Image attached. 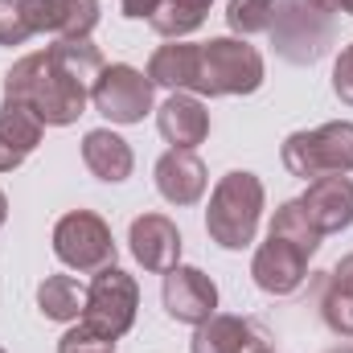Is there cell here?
<instances>
[{
  "label": "cell",
  "instance_id": "obj_1",
  "mask_svg": "<svg viewBox=\"0 0 353 353\" xmlns=\"http://www.w3.org/2000/svg\"><path fill=\"white\" fill-rule=\"evenodd\" d=\"M4 99L29 107L46 128H66L87 111L90 87L58 62L54 50H41V54L21 58L4 74Z\"/></svg>",
  "mask_w": 353,
  "mask_h": 353
},
{
  "label": "cell",
  "instance_id": "obj_2",
  "mask_svg": "<svg viewBox=\"0 0 353 353\" xmlns=\"http://www.w3.org/2000/svg\"><path fill=\"white\" fill-rule=\"evenodd\" d=\"M263 218V181L255 173H226L214 193H210V210H205V230L222 251H243L255 243Z\"/></svg>",
  "mask_w": 353,
  "mask_h": 353
},
{
  "label": "cell",
  "instance_id": "obj_3",
  "mask_svg": "<svg viewBox=\"0 0 353 353\" xmlns=\"http://www.w3.org/2000/svg\"><path fill=\"white\" fill-rule=\"evenodd\" d=\"M263 87V54L247 37H214L197 58V94H255Z\"/></svg>",
  "mask_w": 353,
  "mask_h": 353
},
{
  "label": "cell",
  "instance_id": "obj_4",
  "mask_svg": "<svg viewBox=\"0 0 353 353\" xmlns=\"http://www.w3.org/2000/svg\"><path fill=\"white\" fill-rule=\"evenodd\" d=\"M283 169L300 181L353 173V123L333 119L312 132H292L283 140Z\"/></svg>",
  "mask_w": 353,
  "mask_h": 353
},
{
  "label": "cell",
  "instance_id": "obj_5",
  "mask_svg": "<svg viewBox=\"0 0 353 353\" xmlns=\"http://www.w3.org/2000/svg\"><path fill=\"white\" fill-rule=\"evenodd\" d=\"M267 33H271V46L283 62L308 66L329 50L333 21H329V12H316L308 0H275V21Z\"/></svg>",
  "mask_w": 353,
  "mask_h": 353
},
{
  "label": "cell",
  "instance_id": "obj_6",
  "mask_svg": "<svg viewBox=\"0 0 353 353\" xmlns=\"http://www.w3.org/2000/svg\"><path fill=\"white\" fill-rule=\"evenodd\" d=\"M136 308H140V288L123 267H103L94 271L87 288V308H83V325H90L103 337H123L136 325Z\"/></svg>",
  "mask_w": 353,
  "mask_h": 353
},
{
  "label": "cell",
  "instance_id": "obj_7",
  "mask_svg": "<svg viewBox=\"0 0 353 353\" xmlns=\"http://www.w3.org/2000/svg\"><path fill=\"white\" fill-rule=\"evenodd\" d=\"M54 255L74 271H103L115 263V239L111 226L90 214V210H70L54 226Z\"/></svg>",
  "mask_w": 353,
  "mask_h": 353
},
{
  "label": "cell",
  "instance_id": "obj_8",
  "mask_svg": "<svg viewBox=\"0 0 353 353\" xmlns=\"http://www.w3.org/2000/svg\"><path fill=\"white\" fill-rule=\"evenodd\" d=\"M152 79L140 74L136 66H103L99 79L90 83V103L103 119L111 123H140L148 111H152Z\"/></svg>",
  "mask_w": 353,
  "mask_h": 353
},
{
  "label": "cell",
  "instance_id": "obj_9",
  "mask_svg": "<svg viewBox=\"0 0 353 353\" xmlns=\"http://www.w3.org/2000/svg\"><path fill=\"white\" fill-rule=\"evenodd\" d=\"M161 300H165V312L173 316L176 325H201L218 308V288H214V279L205 271L176 263L173 271H165Z\"/></svg>",
  "mask_w": 353,
  "mask_h": 353
},
{
  "label": "cell",
  "instance_id": "obj_10",
  "mask_svg": "<svg viewBox=\"0 0 353 353\" xmlns=\"http://www.w3.org/2000/svg\"><path fill=\"white\" fill-rule=\"evenodd\" d=\"M308 259L312 255H304L288 239L267 234V243L255 251V263H251L255 288L267 292V296H292V292H300L304 279H308Z\"/></svg>",
  "mask_w": 353,
  "mask_h": 353
},
{
  "label": "cell",
  "instance_id": "obj_11",
  "mask_svg": "<svg viewBox=\"0 0 353 353\" xmlns=\"http://www.w3.org/2000/svg\"><path fill=\"white\" fill-rule=\"evenodd\" d=\"M21 8L33 33H54L58 41L90 37L99 25V0H21Z\"/></svg>",
  "mask_w": 353,
  "mask_h": 353
},
{
  "label": "cell",
  "instance_id": "obj_12",
  "mask_svg": "<svg viewBox=\"0 0 353 353\" xmlns=\"http://www.w3.org/2000/svg\"><path fill=\"white\" fill-rule=\"evenodd\" d=\"M128 243H132L136 263L144 271H152V275L173 271L176 259H181V230L165 214H140L128 230Z\"/></svg>",
  "mask_w": 353,
  "mask_h": 353
},
{
  "label": "cell",
  "instance_id": "obj_13",
  "mask_svg": "<svg viewBox=\"0 0 353 353\" xmlns=\"http://www.w3.org/2000/svg\"><path fill=\"white\" fill-rule=\"evenodd\" d=\"M304 214L321 234H341L353 226V181L350 176H316L300 197Z\"/></svg>",
  "mask_w": 353,
  "mask_h": 353
},
{
  "label": "cell",
  "instance_id": "obj_14",
  "mask_svg": "<svg viewBox=\"0 0 353 353\" xmlns=\"http://www.w3.org/2000/svg\"><path fill=\"white\" fill-rule=\"evenodd\" d=\"M205 185H210V176L193 148H169L157 161V189L169 205H197Z\"/></svg>",
  "mask_w": 353,
  "mask_h": 353
},
{
  "label": "cell",
  "instance_id": "obj_15",
  "mask_svg": "<svg viewBox=\"0 0 353 353\" xmlns=\"http://www.w3.org/2000/svg\"><path fill=\"white\" fill-rule=\"evenodd\" d=\"M157 128L173 148H197L210 136V111L201 107V99H193L185 90H173L157 111Z\"/></svg>",
  "mask_w": 353,
  "mask_h": 353
},
{
  "label": "cell",
  "instance_id": "obj_16",
  "mask_svg": "<svg viewBox=\"0 0 353 353\" xmlns=\"http://www.w3.org/2000/svg\"><path fill=\"white\" fill-rule=\"evenodd\" d=\"M41 128L46 123L29 107L4 99V107H0V173H12L33 157V148L41 144Z\"/></svg>",
  "mask_w": 353,
  "mask_h": 353
},
{
  "label": "cell",
  "instance_id": "obj_17",
  "mask_svg": "<svg viewBox=\"0 0 353 353\" xmlns=\"http://www.w3.org/2000/svg\"><path fill=\"white\" fill-rule=\"evenodd\" d=\"M83 165H87L99 181L119 185V181H128V176H132L136 157H132V148H128V140H123V136H115L111 128H94V132L83 136Z\"/></svg>",
  "mask_w": 353,
  "mask_h": 353
},
{
  "label": "cell",
  "instance_id": "obj_18",
  "mask_svg": "<svg viewBox=\"0 0 353 353\" xmlns=\"http://www.w3.org/2000/svg\"><path fill=\"white\" fill-rule=\"evenodd\" d=\"M267 337L243 316H210L193 333V353H251L259 350Z\"/></svg>",
  "mask_w": 353,
  "mask_h": 353
},
{
  "label": "cell",
  "instance_id": "obj_19",
  "mask_svg": "<svg viewBox=\"0 0 353 353\" xmlns=\"http://www.w3.org/2000/svg\"><path fill=\"white\" fill-rule=\"evenodd\" d=\"M197 58H201V46H193V41H169V46H161L152 54V62H148L152 87L197 90Z\"/></svg>",
  "mask_w": 353,
  "mask_h": 353
},
{
  "label": "cell",
  "instance_id": "obj_20",
  "mask_svg": "<svg viewBox=\"0 0 353 353\" xmlns=\"http://www.w3.org/2000/svg\"><path fill=\"white\" fill-rule=\"evenodd\" d=\"M321 316L337 337H353V255L329 271L321 292Z\"/></svg>",
  "mask_w": 353,
  "mask_h": 353
},
{
  "label": "cell",
  "instance_id": "obj_21",
  "mask_svg": "<svg viewBox=\"0 0 353 353\" xmlns=\"http://www.w3.org/2000/svg\"><path fill=\"white\" fill-rule=\"evenodd\" d=\"M37 308L50 321H83L87 308V288L74 275H46L37 283Z\"/></svg>",
  "mask_w": 353,
  "mask_h": 353
},
{
  "label": "cell",
  "instance_id": "obj_22",
  "mask_svg": "<svg viewBox=\"0 0 353 353\" xmlns=\"http://www.w3.org/2000/svg\"><path fill=\"white\" fill-rule=\"evenodd\" d=\"M210 4H214V0H165V4H161V12H157L148 25H152L161 37H169V41H181L185 33L201 29V21H205Z\"/></svg>",
  "mask_w": 353,
  "mask_h": 353
},
{
  "label": "cell",
  "instance_id": "obj_23",
  "mask_svg": "<svg viewBox=\"0 0 353 353\" xmlns=\"http://www.w3.org/2000/svg\"><path fill=\"white\" fill-rule=\"evenodd\" d=\"M267 234H279V239H288L292 247H300L304 255H316V247H321V230L312 226V218L304 214V205L300 201H288V205H279L275 210V218H271V230Z\"/></svg>",
  "mask_w": 353,
  "mask_h": 353
},
{
  "label": "cell",
  "instance_id": "obj_24",
  "mask_svg": "<svg viewBox=\"0 0 353 353\" xmlns=\"http://www.w3.org/2000/svg\"><path fill=\"white\" fill-rule=\"evenodd\" d=\"M271 21H275V0H230L226 4V25L243 37L267 33Z\"/></svg>",
  "mask_w": 353,
  "mask_h": 353
},
{
  "label": "cell",
  "instance_id": "obj_25",
  "mask_svg": "<svg viewBox=\"0 0 353 353\" xmlns=\"http://www.w3.org/2000/svg\"><path fill=\"white\" fill-rule=\"evenodd\" d=\"M58 353H115V337H103V333H94L90 325L79 321L74 329H66V333H62Z\"/></svg>",
  "mask_w": 353,
  "mask_h": 353
},
{
  "label": "cell",
  "instance_id": "obj_26",
  "mask_svg": "<svg viewBox=\"0 0 353 353\" xmlns=\"http://www.w3.org/2000/svg\"><path fill=\"white\" fill-rule=\"evenodd\" d=\"M33 37L21 0H0V46H25Z\"/></svg>",
  "mask_w": 353,
  "mask_h": 353
},
{
  "label": "cell",
  "instance_id": "obj_27",
  "mask_svg": "<svg viewBox=\"0 0 353 353\" xmlns=\"http://www.w3.org/2000/svg\"><path fill=\"white\" fill-rule=\"evenodd\" d=\"M333 90H337V99L345 107H353V41L341 50V58L333 66Z\"/></svg>",
  "mask_w": 353,
  "mask_h": 353
},
{
  "label": "cell",
  "instance_id": "obj_28",
  "mask_svg": "<svg viewBox=\"0 0 353 353\" xmlns=\"http://www.w3.org/2000/svg\"><path fill=\"white\" fill-rule=\"evenodd\" d=\"M161 4H165V0H119L123 17H132V21H152V17L161 12Z\"/></svg>",
  "mask_w": 353,
  "mask_h": 353
},
{
  "label": "cell",
  "instance_id": "obj_29",
  "mask_svg": "<svg viewBox=\"0 0 353 353\" xmlns=\"http://www.w3.org/2000/svg\"><path fill=\"white\" fill-rule=\"evenodd\" d=\"M308 4H312L316 12H333V8H337V0H308Z\"/></svg>",
  "mask_w": 353,
  "mask_h": 353
},
{
  "label": "cell",
  "instance_id": "obj_30",
  "mask_svg": "<svg viewBox=\"0 0 353 353\" xmlns=\"http://www.w3.org/2000/svg\"><path fill=\"white\" fill-rule=\"evenodd\" d=\"M4 218H8V197L0 193V226H4Z\"/></svg>",
  "mask_w": 353,
  "mask_h": 353
},
{
  "label": "cell",
  "instance_id": "obj_31",
  "mask_svg": "<svg viewBox=\"0 0 353 353\" xmlns=\"http://www.w3.org/2000/svg\"><path fill=\"white\" fill-rule=\"evenodd\" d=\"M337 8H341V12H350V17H353V0H337Z\"/></svg>",
  "mask_w": 353,
  "mask_h": 353
},
{
  "label": "cell",
  "instance_id": "obj_32",
  "mask_svg": "<svg viewBox=\"0 0 353 353\" xmlns=\"http://www.w3.org/2000/svg\"><path fill=\"white\" fill-rule=\"evenodd\" d=\"M329 353H353V345H337V350H329Z\"/></svg>",
  "mask_w": 353,
  "mask_h": 353
},
{
  "label": "cell",
  "instance_id": "obj_33",
  "mask_svg": "<svg viewBox=\"0 0 353 353\" xmlns=\"http://www.w3.org/2000/svg\"><path fill=\"white\" fill-rule=\"evenodd\" d=\"M251 353H271V350H267V341H263V345H259V350H251Z\"/></svg>",
  "mask_w": 353,
  "mask_h": 353
},
{
  "label": "cell",
  "instance_id": "obj_34",
  "mask_svg": "<svg viewBox=\"0 0 353 353\" xmlns=\"http://www.w3.org/2000/svg\"><path fill=\"white\" fill-rule=\"evenodd\" d=\"M0 353H4V350H0Z\"/></svg>",
  "mask_w": 353,
  "mask_h": 353
}]
</instances>
